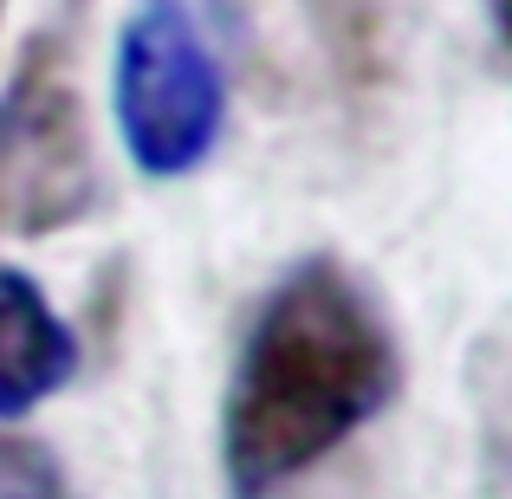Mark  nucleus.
Returning <instances> with one entry per match:
<instances>
[{"label": "nucleus", "mask_w": 512, "mask_h": 499, "mask_svg": "<svg viewBox=\"0 0 512 499\" xmlns=\"http://www.w3.org/2000/svg\"><path fill=\"white\" fill-rule=\"evenodd\" d=\"M402 389V344L376 292L331 253L273 279L221 396V467L234 499H273L376 422Z\"/></svg>", "instance_id": "f257e3e1"}, {"label": "nucleus", "mask_w": 512, "mask_h": 499, "mask_svg": "<svg viewBox=\"0 0 512 499\" xmlns=\"http://www.w3.org/2000/svg\"><path fill=\"white\" fill-rule=\"evenodd\" d=\"M98 208V150H91L85 91L72 72L65 26L26 39L0 85V234L39 240Z\"/></svg>", "instance_id": "7ed1b4c3"}, {"label": "nucleus", "mask_w": 512, "mask_h": 499, "mask_svg": "<svg viewBox=\"0 0 512 499\" xmlns=\"http://www.w3.org/2000/svg\"><path fill=\"white\" fill-rule=\"evenodd\" d=\"M111 111L130 163L156 182H182L214 156L227 130V65L195 0H130L111 59Z\"/></svg>", "instance_id": "f03ea898"}, {"label": "nucleus", "mask_w": 512, "mask_h": 499, "mask_svg": "<svg viewBox=\"0 0 512 499\" xmlns=\"http://www.w3.org/2000/svg\"><path fill=\"white\" fill-rule=\"evenodd\" d=\"M487 13H493V33H500V46L512 59V0H487Z\"/></svg>", "instance_id": "423d86ee"}, {"label": "nucleus", "mask_w": 512, "mask_h": 499, "mask_svg": "<svg viewBox=\"0 0 512 499\" xmlns=\"http://www.w3.org/2000/svg\"><path fill=\"white\" fill-rule=\"evenodd\" d=\"M0 499H78V493L39 441L0 435Z\"/></svg>", "instance_id": "39448f33"}, {"label": "nucleus", "mask_w": 512, "mask_h": 499, "mask_svg": "<svg viewBox=\"0 0 512 499\" xmlns=\"http://www.w3.org/2000/svg\"><path fill=\"white\" fill-rule=\"evenodd\" d=\"M78 376V337L39 279L0 266V422H20Z\"/></svg>", "instance_id": "20e7f679"}]
</instances>
